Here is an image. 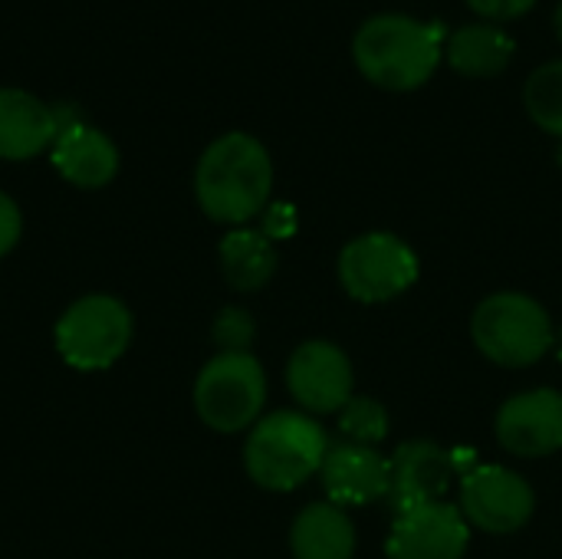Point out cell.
<instances>
[{
	"instance_id": "3",
	"label": "cell",
	"mask_w": 562,
	"mask_h": 559,
	"mask_svg": "<svg viewBox=\"0 0 562 559\" xmlns=\"http://www.w3.org/2000/svg\"><path fill=\"white\" fill-rule=\"evenodd\" d=\"M326 451L329 435L313 415L300 409H280L263 415L247 432L244 468L257 488L286 494L319 474Z\"/></svg>"
},
{
	"instance_id": "19",
	"label": "cell",
	"mask_w": 562,
	"mask_h": 559,
	"mask_svg": "<svg viewBox=\"0 0 562 559\" xmlns=\"http://www.w3.org/2000/svg\"><path fill=\"white\" fill-rule=\"evenodd\" d=\"M524 105L537 128L562 142V59H550L527 76Z\"/></svg>"
},
{
	"instance_id": "21",
	"label": "cell",
	"mask_w": 562,
	"mask_h": 559,
	"mask_svg": "<svg viewBox=\"0 0 562 559\" xmlns=\"http://www.w3.org/2000/svg\"><path fill=\"white\" fill-rule=\"evenodd\" d=\"M211 336H214V346L221 353H250L254 336H257V323L244 306H224L214 316Z\"/></svg>"
},
{
	"instance_id": "5",
	"label": "cell",
	"mask_w": 562,
	"mask_h": 559,
	"mask_svg": "<svg viewBox=\"0 0 562 559\" xmlns=\"http://www.w3.org/2000/svg\"><path fill=\"white\" fill-rule=\"evenodd\" d=\"M267 372L254 353H217L194 379V412L221 435L250 432L263 418Z\"/></svg>"
},
{
	"instance_id": "22",
	"label": "cell",
	"mask_w": 562,
	"mask_h": 559,
	"mask_svg": "<svg viewBox=\"0 0 562 559\" xmlns=\"http://www.w3.org/2000/svg\"><path fill=\"white\" fill-rule=\"evenodd\" d=\"M300 227V217H296V208L286 204V201H270L267 211L260 214V231L277 244V241H286L293 237Z\"/></svg>"
},
{
	"instance_id": "15",
	"label": "cell",
	"mask_w": 562,
	"mask_h": 559,
	"mask_svg": "<svg viewBox=\"0 0 562 559\" xmlns=\"http://www.w3.org/2000/svg\"><path fill=\"white\" fill-rule=\"evenodd\" d=\"M56 142V115L23 89H0V158L26 161Z\"/></svg>"
},
{
	"instance_id": "23",
	"label": "cell",
	"mask_w": 562,
	"mask_h": 559,
	"mask_svg": "<svg viewBox=\"0 0 562 559\" xmlns=\"http://www.w3.org/2000/svg\"><path fill=\"white\" fill-rule=\"evenodd\" d=\"M481 20H487V23H507V20H520V16H527L533 7H537V0H464Z\"/></svg>"
},
{
	"instance_id": "1",
	"label": "cell",
	"mask_w": 562,
	"mask_h": 559,
	"mask_svg": "<svg viewBox=\"0 0 562 559\" xmlns=\"http://www.w3.org/2000/svg\"><path fill=\"white\" fill-rule=\"evenodd\" d=\"M273 194V158L267 145L247 132L214 138L194 168V198L201 211L227 227H247L260 217Z\"/></svg>"
},
{
	"instance_id": "27",
	"label": "cell",
	"mask_w": 562,
	"mask_h": 559,
	"mask_svg": "<svg viewBox=\"0 0 562 559\" xmlns=\"http://www.w3.org/2000/svg\"><path fill=\"white\" fill-rule=\"evenodd\" d=\"M557 158H560V165H562V142H560V155H557Z\"/></svg>"
},
{
	"instance_id": "20",
	"label": "cell",
	"mask_w": 562,
	"mask_h": 559,
	"mask_svg": "<svg viewBox=\"0 0 562 559\" xmlns=\"http://www.w3.org/2000/svg\"><path fill=\"white\" fill-rule=\"evenodd\" d=\"M339 435H342V441L375 448L389 435V409L379 399L352 395L339 409Z\"/></svg>"
},
{
	"instance_id": "25",
	"label": "cell",
	"mask_w": 562,
	"mask_h": 559,
	"mask_svg": "<svg viewBox=\"0 0 562 559\" xmlns=\"http://www.w3.org/2000/svg\"><path fill=\"white\" fill-rule=\"evenodd\" d=\"M553 26H557V36H560V43H562V0H560V7H557V13H553Z\"/></svg>"
},
{
	"instance_id": "9",
	"label": "cell",
	"mask_w": 562,
	"mask_h": 559,
	"mask_svg": "<svg viewBox=\"0 0 562 559\" xmlns=\"http://www.w3.org/2000/svg\"><path fill=\"white\" fill-rule=\"evenodd\" d=\"M286 389L306 415H339L356 395L352 359L329 339H310L293 349L286 362Z\"/></svg>"
},
{
	"instance_id": "14",
	"label": "cell",
	"mask_w": 562,
	"mask_h": 559,
	"mask_svg": "<svg viewBox=\"0 0 562 559\" xmlns=\"http://www.w3.org/2000/svg\"><path fill=\"white\" fill-rule=\"evenodd\" d=\"M49 158H53V168L69 185L86 188V191L105 188L115 178V171H119V148H115V142L105 132L86 125L82 119L56 132Z\"/></svg>"
},
{
	"instance_id": "7",
	"label": "cell",
	"mask_w": 562,
	"mask_h": 559,
	"mask_svg": "<svg viewBox=\"0 0 562 559\" xmlns=\"http://www.w3.org/2000/svg\"><path fill=\"white\" fill-rule=\"evenodd\" d=\"M418 254L392 231H369L352 237L336 260L339 287L366 306L392 303L408 293L418 280Z\"/></svg>"
},
{
	"instance_id": "26",
	"label": "cell",
	"mask_w": 562,
	"mask_h": 559,
	"mask_svg": "<svg viewBox=\"0 0 562 559\" xmlns=\"http://www.w3.org/2000/svg\"><path fill=\"white\" fill-rule=\"evenodd\" d=\"M553 349H557V356L562 359V329H557V346H553Z\"/></svg>"
},
{
	"instance_id": "10",
	"label": "cell",
	"mask_w": 562,
	"mask_h": 559,
	"mask_svg": "<svg viewBox=\"0 0 562 559\" xmlns=\"http://www.w3.org/2000/svg\"><path fill=\"white\" fill-rule=\"evenodd\" d=\"M471 547V524L461 507L448 501L418 504L395 514L385 540L389 559H464Z\"/></svg>"
},
{
	"instance_id": "8",
	"label": "cell",
	"mask_w": 562,
	"mask_h": 559,
	"mask_svg": "<svg viewBox=\"0 0 562 559\" xmlns=\"http://www.w3.org/2000/svg\"><path fill=\"white\" fill-rule=\"evenodd\" d=\"M461 514L471 530L507 537L524 530L537 514V491L530 481L504 465H477L461 474Z\"/></svg>"
},
{
	"instance_id": "16",
	"label": "cell",
	"mask_w": 562,
	"mask_h": 559,
	"mask_svg": "<svg viewBox=\"0 0 562 559\" xmlns=\"http://www.w3.org/2000/svg\"><path fill=\"white\" fill-rule=\"evenodd\" d=\"M359 547L356 524L346 507L333 501L306 504L290 527L293 559H352Z\"/></svg>"
},
{
	"instance_id": "17",
	"label": "cell",
	"mask_w": 562,
	"mask_h": 559,
	"mask_svg": "<svg viewBox=\"0 0 562 559\" xmlns=\"http://www.w3.org/2000/svg\"><path fill=\"white\" fill-rule=\"evenodd\" d=\"M517 53L514 36L501 23L474 20L445 36V59L454 72L468 79H494L501 76Z\"/></svg>"
},
{
	"instance_id": "4",
	"label": "cell",
	"mask_w": 562,
	"mask_h": 559,
	"mask_svg": "<svg viewBox=\"0 0 562 559\" xmlns=\"http://www.w3.org/2000/svg\"><path fill=\"white\" fill-rule=\"evenodd\" d=\"M471 339L494 366L527 369L557 346V326L543 303L520 290H501L477 303Z\"/></svg>"
},
{
	"instance_id": "11",
	"label": "cell",
	"mask_w": 562,
	"mask_h": 559,
	"mask_svg": "<svg viewBox=\"0 0 562 559\" xmlns=\"http://www.w3.org/2000/svg\"><path fill=\"white\" fill-rule=\"evenodd\" d=\"M504 451L517 458H550L562 451V392L527 389L510 395L494 418Z\"/></svg>"
},
{
	"instance_id": "12",
	"label": "cell",
	"mask_w": 562,
	"mask_h": 559,
	"mask_svg": "<svg viewBox=\"0 0 562 559\" xmlns=\"http://www.w3.org/2000/svg\"><path fill=\"white\" fill-rule=\"evenodd\" d=\"M454 458L448 448L428 438H412L395 448L389 458V497L385 504L402 514L418 504L445 501L451 481H454Z\"/></svg>"
},
{
	"instance_id": "18",
	"label": "cell",
	"mask_w": 562,
	"mask_h": 559,
	"mask_svg": "<svg viewBox=\"0 0 562 559\" xmlns=\"http://www.w3.org/2000/svg\"><path fill=\"white\" fill-rule=\"evenodd\" d=\"M221 273L237 293L263 290L277 273V244L260 227H231L217 247Z\"/></svg>"
},
{
	"instance_id": "2",
	"label": "cell",
	"mask_w": 562,
	"mask_h": 559,
	"mask_svg": "<svg viewBox=\"0 0 562 559\" xmlns=\"http://www.w3.org/2000/svg\"><path fill=\"white\" fill-rule=\"evenodd\" d=\"M441 23L412 13H372L352 36L356 69L385 92L422 89L445 59Z\"/></svg>"
},
{
	"instance_id": "24",
	"label": "cell",
	"mask_w": 562,
	"mask_h": 559,
	"mask_svg": "<svg viewBox=\"0 0 562 559\" xmlns=\"http://www.w3.org/2000/svg\"><path fill=\"white\" fill-rule=\"evenodd\" d=\"M23 234V214L10 194L0 191V257H7Z\"/></svg>"
},
{
	"instance_id": "13",
	"label": "cell",
	"mask_w": 562,
	"mask_h": 559,
	"mask_svg": "<svg viewBox=\"0 0 562 559\" xmlns=\"http://www.w3.org/2000/svg\"><path fill=\"white\" fill-rule=\"evenodd\" d=\"M319 481H323L326 501L346 511L369 507L389 497V458H382L375 448L339 441V445H329L326 461L319 468Z\"/></svg>"
},
{
	"instance_id": "6",
	"label": "cell",
	"mask_w": 562,
	"mask_h": 559,
	"mask_svg": "<svg viewBox=\"0 0 562 559\" xmlns=\"http://www.w3.org/2000/svg\"><path fill=\"white\" fill-rule=\"evenodd\" d=\"M53 343L59 359L76 372L112 369L132 346V313L112 293H86L63 310Z\"/></svg>"
}]
</instances>
